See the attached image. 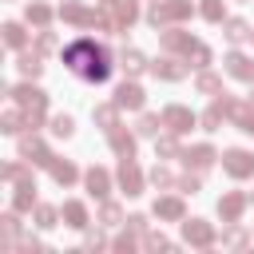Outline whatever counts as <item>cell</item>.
Instances as JSON below:
<instances>
[{
  "mask_svg": "<svg viewBox=\"0 0 254 254\" xmlns=\"http://www.w3.org/2000/svg\"><path fill=\"white\" fill-rule=\"evenodd\" d=\"M143 103V91L135 87V83H123L119 91H115V107H139Z\"/></svg>",
  "mask_w": 254,
  "mask_h": 254,
  "instance_id": "cell-4",
  "label": "cell"
},
{
  "mask_svg": "<svg viewBox=\"0 0 254 254\" xmlns=\"http://www.w3.org/2000/svg\"><path fill=\"white\" fill-rule=\"evenodd\" d=\"M111 147H115L123 159H131V155H135V143H131V135H119V131H115V135H111Z\"/></svg>",
  "mask_w": 254,
  "mask_h": 254,
  "instance_id": "cell-8",
  "label": "cell"
},
{
  "mask_svg": "<svg viewBox=\"0 0 254 254\" xmlns=\"http://www.w3.org/2000/svg\"><path fill=\"white\" fill-rule=\"evenodd\" d=\"M28 20L44 24V20H48V8H44V4H32V8H28Z\"/></svg>",
  "mask_w": 254,
  "mask_h": 254,
  "instance_id": "cell-22",
  "label": "cell"
},
{
  "mask_svg": "<svg viewBox=\"0 0 254 254\" xmlns=\"http://www.w3.org/2000/svg\"><path fill=\"white\" fill-rule=\"evenodd\" d=\"M28 190H32V187H20V194H16V206H20V210L32 206V194H28Z\"/></svg>",
  "mask_w": 254,
  "mask_h": 254,
  "instance_id": "cell-26",
  "label": "cell"
},
{
  "mask_svg": "<svg viewBox=\"0 0 254 254\" xmlns=\"http://www.w3.org/2000/svg\"><path fill=\"white\" fill-rule=\"evenodd\" d=\"M4 131H8V135H12V131H20V115H16V111H8V115H4Z\"/></svg>",
  "mask_w": 254,
  "mask_h": 254,
  "instance_id": "cell-24",
  "label": "cell"
},
{
  "mask_svg": "<svg viewBox=\"0 0 254 254\" xmlns=\"http://www.w3.org/2000/svg\"><path fill=\"white\" fill-rule=\"evenodd\" d=\"M103 222H119V210L115 206H103Z\"/></svg>",
  "mask_w": 254,
  "mask_h": 254,
  "instance_id": "cell-28",
  "label": "cell"
},
{
  "mask_svg": "<svg viewBox=\"0 0 254 254\" xmlns=\"http://www.w3.org/2000/svg\"><path fill=\"white\" fill-rule=\"evenodd\" d=\"M139 131H143V135H155V131H159V119H155V115H143V119H139Z\"/></svg>",
  "mask_w": 254,
  "mask_h": 254,
  "instance_id": "cell-21",
  "label": "cell"
},
{
  "mask_svg": "<svg viewBox=\"0 0 254 254\" xmlns=\"http://www.w3.org/2000/svg\"><path fill=\"white\" fill-rule=\"evenodd\" d=\"M155 210H159V214H163V218H179V214H183V206H179V202H175V198H163V202H159V206H155Z\"/></svg>",
  "mask_w": 254,
  "mask_h": 254,
  "instance_id": "cell-14",
  "label": "cell"
},
{
  "mask_svg": "<svg viewBox=\"0 0 254 254\" xmlns=\"http://www.w3.org/2000/svg\"><path fill=\"white\" fill-rule=\"evenodd\" d=\"M210 159H214L210 147H194V151H187V163H194V167H206Z\"/></svg>",
  "mask_w": 254,
  "mask_h": 254,
  "instance_id": "cell-11",
  "label": "cell"
},
{
  "mask_svg": "<svg viewBox=\"0 0 254 254\" xmlns=\"http://www.w3.org/2000/svg\"><path fill=\"white\" fill-rule=\"evenodd\" d=\"M40 67H44V64H40L36 56H24V60H20V71H24V75H40Z\"/></svg>",
  "mask_w": 254,
  "mask_h": 254,
  "instance_id": "cell-17",
  "label": "cell"
},
{
  "mask_svg": "<svg viewBox=\"0 0 254 254\" xmlns=\"http://www.w3.org/2000/svg\"><path fill=\"white\" fill-rule=\"evenodd\" d=\"M52 131H56V135H71V119H67V115H60V119L52 123Z\"/></svg>",
  "mask_w": 254,
  "mask_h": 254,
  "instance_id": "cell-23",
  "label": "cell"
},
{
  "mask_svg": "<svg viewBox=\"0 0 254 254\" xmlns=\"http://www.w3.org/2000/svg\"><path fill=\"white\" fill-rule=\"evenodd\" d=\"M187 238L198 242V246H206V242H210V230H206L202 222H187Z\"/></svg>",
  "mask_w": 254,
  "mask_h": 254,
  "instance_id": "cell-10",
  "label": "cell"
},
{
  "mask_svg": "<svg viewBox=\"0 0 254 254\" xmlns=\"http://www.w3.org/2000/svg\"><path fill=\"white\" fill-rule=\"evenodd\" d=\"M119 179H123L127 194H139V171L131 167V159H123V171H119Z\"/></svg>",
  "mask_w": 254,
  "mask_h": 254,
  "instance_id": "cell-5",
  "label": "cell"
},
{
  "mask_svg": "<svg viewBox=\"0 0 254 254\" xmlns=\"http://www.w3.org/2000/svg\"><path fill=\"white\" fill-rule=\"evenodd\" d=\"M64 218H67V226H83V222H87V214H83L79 202H67V206H64Z\"/></svg>",
  "mask_w": 254,
  "mask_h": 254,
  "instance_id": "cell-9",
  "label": "cell"
},
{
  "mask_svg": "<svg viewBox=\"0 0 254 254\" xmlns=\"http://www.w3.org/2000/svg\"><path fill=\"white\" fill-rule=\"evenodd\" d=\"M226 64H230V75H238V79H250V75H254V67H250L246 56H230Z\"/></svg>",
  "mask_w": 254,
  "mask_h": 254,
  "instance_id": "cell-6",
  "label": "cell"
},
{
  "mask_svg": "<svg viewBox=\"0 0 254 254\" xmlns=\"http://www.w3.org/2000/svg\"><path fill=\"white\" fill-rule=\"evenodd\" d=\"M187 12H190V8H187L183 0H175V4H155V8H151V20L163 24V20H175V16H187Z\"/></svg>",
  "mask_w": 254,
  "mask_h": 254,
  "instance_id": "cell-2",
  "label": "cell"
},
{
  "mask_svg": "<svg viewBox=\"0 0 254 254\" xmlns=\"http://www.w3.org/2000/svg\"><path fill=\"white\" fill-rule=\"evenodd\" d=\"M64 60H67V67L75 71V75H83V79H107V71H111V64H107V52L99 48V44H91V40H75L67 52H64Z\"/></svg>",
  "mask_w": 254,
  "mask_h": 254,
  "instance_id": "cell-1",
  "label": "cell"
},
{
  "mask_svg": "<svg viewBox=\"0 0 254 254\" xmlns=\"http://www.w3.org/2000/svg\"><path fill=\"white\" fill-rule=\"evenodd\" d=\"M52 175H56V183H71L75 179V167L71 163H52Z\"/></svg>",
  "mask_w": 254,
  "mask_h": 254,
  "instance_id": "cell-12",
  "label": "cell"
},
{
  "mask_svg": "<svg viewBox=\"0 0 254 254\" xmlns=\"http://www.w3.org/2000/svg\"><path fill=\"white\" fill-rule=\"evenodd\" d=\"M36 218H40V226H52V218H56V210H48V206H40V210H36Z\"/></svg>",
  "mask_w": 254,
  "mask_h": 254,
  "instance_id": "cell-27",
  "label": "cell"
},
{
  "mask_svg": "<svg viewBox=\"0 0 254 254\" xmlns=\"http://www.w3.org/2000/svg\"><path fill=\"white\" fill-rule=\"evenodd\" d=\"M167 123H171V131H187V127H190L194 119H190V115H187L183 107H171V111H167Z\"/></svg>",
  "mask_w": 254,
  "mask_h": 254,
  "instance_id": "cell-7",
  "label": "cell"
},
{
  "mask_svg": "<svg viewBox=\"0 0 254 254\" xmlns=\"http://www.w3.org/2000/svg\"><path fill=\"white\" fill-rule=\"evenodd\" d=\"M4 40H8L12 48H20V44H24V32H20V24H4Z\"/></svg>",
  "mask_w": 254,
  "mask_h": 254,
  "instance_id": "cell-15",
  "label": "cell"
},
{
  "mask_svg": "<svg viewBox=\"0 0 254 254\" xmlns=\"http://www.w3.org/2000/svg\"><path fill=\"white\" fill-rule=\"evenodd\" d=\"M242 131H250V135H254V119H246V127H242Z\"/></svg>",
  "mask_w": 254,
  "mask_h": 254,
  "instance_id": "cell-29",
  "label": "cell"
},
{
  "mask_svg": "<svg viewBox=\"0 0 254 254\" xmlns=\"http://www.w3.org/2000/svg\"><path fill=\"white\" fill-rule=\"evenodd\" d=\"M202 12H206L210 20H218V16H222V4H218V0H206V8H202Z\"/></svg>",
  "mask_w": 254,
  "mask_h": 254,
  "instance_id": "cell-25",
  "label": "cell"
},
{
  "mask_svg": "<svg viewBox=\"0 0 254 254\" xmlns=\"http://www.w3.org/2000/svg\"><path fill=\"white\" fill-rule=\"evenodd\" d=\"M226 171H230V175H250V171H254V159H250L246 151H230V155H226Z\"/></svg>",
  "mask_w": 254,
  "mask_h": 254,
  "instance_id": "cell-3",
  "label": "cell"
},
{
  "mask_svg": "<svg viewBox=\"0 0 254 254\" xmlns=\"http://www.w3.org/2000/svg\"><path fill=\"white\" fill-rule=\"evenodd\" d=\"M123 67H127V71H139V67H143V56H139V52H127V56H123Z\"/></svg>",
  "mask_w": 254,
  "mask_h": 254,
  "instance_id": "cell-20",
  "label": "cell"
},
{
  "mask_svg": "<svg viewBox=\"0 0 254 254\" xmlns=\"http://www.w3.org/2000/svg\"><path fill=\"white\" fill-rule=\"evenodd\" d=\"M87 187H91V194H107V175L103 171H91L87 175Z\"/></svg>",
  "mask_w": 254,
  "mask_h": 254,
  "instance_id": "cell-13",
  "label": "cell"
},
{
  "mask_svg": "<svg viewBox=\"0 0 254 254\" xmlns=\"http://www.w3.org/2000/svg\"><path fill=\"white\" fill-rule=\"evenodd\" d=\"M155 75H167V79H179L183 71L175 67V60H163V64H155Z\"/></svg>",
  "mask_w": 254,
  "mask_h": 254,
  "instance_id": "cell-16",
  "label": "cell"
},
{
  "mask_svg": "<svg viewBox=\"0 0 254 254\" xmlns=\"http://www.w3.org/2000/svg\"><path fill=\"white\" fill-rule=\"evenodd\" d=\"M238 210H242V198H238V194H230V198L222 202V214H226V218H234Z\"/></svg>",
  "mask_w": 254,
  "mask_h": 254,
  "instance_id": "cell-19",
  "label": "cell"
},
{
  "mask_svg": "<svg viewBox=\"0 0 254 254\" xmlns=\"http://www.w3.org/2000/svg\"><path fill=\"white\" fill-rule=\"evenodd\" d=\"M226 36H230V40L238 44V40L246 36V24H242V20H230V24H226Z\"/></svg>",
  "mask_w": 254,
  "mask_h": 254,
  "instance_id": "cell-18",
  "label": "cell"
}]
</instances>
